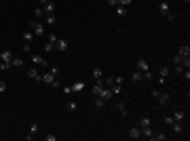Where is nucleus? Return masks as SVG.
<instances>
[{
  "instance_id": "f257e3e1",
  "label": "nucleus",
  "mask_w": 190,
  "mask_h": 141,
  "mask_svg": "<svg viewBox=\"0 0 190 141\" xmlns=\"http://www.w3.org/2000/svg\"><path fill=\"white\" fill-rule=\"evenodd\" d=\"M40 80H42L45 84H51V86H55V89H57V86H61L59 78H55V76H53L51 72H47V74H42V76H40Z\"/></svg>"
},
{
  "instance_id": "f03ea898",
  "label": "nucleus",
  "mask_w": 190,
  "mask_h": 141,
  "mask_svg": "<svg viewBox=\"0 0 190 141\" xmlns=\"http://www.w3.org/2000/svg\"><path fill=\"white\" fill-rule=\"evenodd\" d=\"M30 30L34 32V36H42L45 34V25L40 23V21H32V23H30Z\"/></svg>"
},
{
  "instance_id": "7ed1b4c3",
  "label": "nucleus",
  "mask_w": 190,
  "mask_h": 141,
  "mask_svg": "<svg viewBox=\"0 0 190 141\" xmlns=\"http://www.w3.org/2000/svg\"><path fill=\"white\" fill-rule=\"evenodd\" d=\"M169 101H171L169 93H167V91H161V93H158V97H156V103H158V106H167Z\"/></svg>"
},
{
  "instance_id": "20e7f679",
  "label": "nucleus",
  "mask_w": 190,
  "mask_h": 141,
  "mask_svg": "<svg viewBox=\"0 0 190 141\" xmlns=\"http://www.w3.org/2000/svg\"><path fill=\"white\" fill-rule=\"evenodd\" d=\"M158 11L163 13V17H167L169 21L173 19V17H171V11H169V4H167V2H161V4H158Z\"/></svg>"
},
{
  "instance_id": "39448f33",
  "label": "nucleus",
  "mask_w": 190,
  "mask_h": 141,
  "mask_svg": "<svg viewBox=\"0 0 190 141\" xmlns=\"http://www.w3.org/2000/svg\"><path fill=\"white\" fill-rule=\"evenodd\" d=\"M129 137L131 139H140V137H142V129H140L137 124H133V126L129 129Z\"/></svg>"
},
{
  "instance_id": "423d86ee",
  "label": "nucleus",
  "mask_w": 190,
  "mask_h": 141,
  "mask_svg": "<svg viewBox=\"0 0 190 141\" xmlns=\"http://www.w3.org/2000/svg\"><path fill=\"white\" fill-rule=\"evenodd\" d=\"M32 63H34V65H45V68H49L47 59L42 57V55H32Z\"/></svg>"
},
{
  "instance_id": "0eeeda50",
  "label": "nucleus",
  "mask_w": 190,
  "mask_h": 141,
  "mask_svg": "<svg viewBox=\"0 0 190 141\" xmlns=\"http://www.w3.org/2000/svg\"><path fill=\"white\" fill-rule=\"evenodd\" d=\"M135 70L148 72V70H150V68H148V61H146V59H137V63H135Z\"/></svg>"
},
{
  "instance_id": "6e6552de",
  "label": "nucleus",
  "mask_w": 190,
  "mask_h": 141,
  "mask_svg": "<svg viewBox=\"0 0 190 141\" xmlns=\"http://www.w3.org/2000/svg\"><path fill=\"white\" fill-rule=\"evenodd\" d=\"M42 11H45V15H49V13H55V2H53V0L45 2V4H42Z\"/></svg>"
},
{
  "instance_id": "1a4fd4ad",
  "label": "nucleus",
  "mask_w": 190,
  "mask_h": 141,
  "mask_svg": "<svg viewBox=\"0 0 190 141\" xmlns=\"http://www.w3.org/2000/svg\"><path fill=\"white\" fill-rule=\"evenodd\" d=\"M66 48H68V40L57 38V42H55V51H66Z\"/></svg>"
},
{
  "instance_id": "9d476101",
  "label": "nucleus",
  "mask_w": 190,
  "mask_h": 141,
  "mask_svg": "<svg viewBox=\"0 0 190 141\" xmlns=\"http://www.w3.org/2000/svg\"><path fill=\"white\" fill-rule=\"evenodd\" d=\"M11 59H13V53H11V51H2V53H0V61L11 63Z\"/></svg>"
},
{
  "instance_id": "9b49d317",
  "label": "nucleus",
  "mask_w": 190,
  "mask_h": 141,
  "mask_svg": "<svg viewBox=\"0 0 190 141\" xmlns=\"http://www.w3.org/2000/svg\"><path fill=\"white\" fill-rule=\"evenodd\" d=\"M55 21H57L55 13H49V15H45V23H47V25H55Z\"/></svg>"
},
{
  "instance_id": "f8f14e48",
  "label": "nucleus",
  "mask_w": 190,
  "mask_h": 141,
  "mask_svg": "<svg viewBox=\"0 0 190 141\" xmlns=\"http://www.w3.org/2000/svg\"><path fill=\"white\" fill-rule=\"evenodd\" d=\"M21 38H24V42H30V44H32V40H34V32H32V30H28V32L21 34Z\"/></svg>"
},
{
  "instance_id": "ddd939ff",
  "label": "nucleus",
  "mask_w": 190,
  "mask_h": 141,
  "mask_svg": "<svg viewBox=\"0 0 190 141\" xmlns=\"http://www.w3.org/2000/svg\"><path fill=\"white\" fill-rule=\"evenodd\" d=\"M101 91H104V84H101V80H97V82H95V86H93V95H95V97H99V95H101Z\"/></svg>"
},
{
  "instance_id": "4468645a",
  "label": "nucleus",
  "mask_w": 190,
  "mask_h": 141,
  "mask_svg": "<svg viewBox=\"0 0 190 141\" xmlns=\"http://www.w3.org/2000/svg\"><path fill=\"white\" fill-rule=\"evenodd\" d=\"M99 99H104V101H110V99H112V91L104 86V91H101V95H99Z\"/></svg>"
},
{
  "instance_id": "2eb2a0df",
  "label": "nucleus",
  "mask_w": 190,
  "mask_h": 141,
  "mask_svg": "<svg viewBox=\"0 0 190 141\" xmlns=\"http://www.w3.org/2000/svg\"><path fill=\"white\" fill-rule=\"evenodd\" d=\"M171 129H173V133H178V135H184V124H182V122H173Z\"/></svg>"
},
{
  "instance_id": "dca6fc26",
  "label": "nucleus",
  "mask_w": 190,
  "mask_h": 141,
  "mask_svg": "<svg viewBox=\"0 0 190 141\" xmlns=\"http://www.w3.org/2000/svg\"><path fill=\"white\" fill-rule=\"evenodd\" d=\"M184 118H186V112H184V110H178V112L173 114V120H175V122H184Z\"/></svg>"
},
{
  "instance_id": "f3484780",
  "label": "nucleus",
  "mask_w": 190,
  "mask_h": 141,
  "mask_svg": "<svg viewBox=\"0 0 190 141\" xmlns=\"http://www.w3.org/2000/svg\"><path fill=\"white\" fill-rule=\"evenodd\" d=\"M11 68H24V59L21 57H13L11 59Z\"/></svg>"
},
{
  "instance_id": "a211bd4d",
  "label": "nucleus",
  "mask_w": 190,
  "mask_h": 141,
  "mask_svg": "<svg viewBox=\"0 0 190 141\" xmlns=\"http://www.w3.org/2000/svg\"><path fill=\"white\" fill-rule=\"evenodd\" d=\"M28 76H30L32 80H40V74H38L36 68H30V70H28Z\"/></svg>"
},
{
  "instance_id": "6ab92c4d",
  "label": "nucleus",
  "mask_w": 190,
  "mask_h": 141,
  "mask_svg": "<svg viewBox=\"0 0 190 141\" xmlns=\"http://www.w3.org/2000/svg\"><path fill=\"white\" fill-rule=\"evenodd\" d=\"M131 78H133V82H142V80H144V72L135 70V72H133V76H131Z\"/></svg>"
},
{
  "instance_id": "aec40b11",
  "label": "nucleus",
  "mask_w": 190,
  "mask_h": 141,
  "mask_svg": "<svg viewBox=\"0 0 190 141\" xmlns=\"http://www.w3.org/2000/svg\"><path fill=\"white\" fill-rule=\"evenodd\" d=\"M83 89H84V82H80V80H78V82H74V84H72V93H80Z\"/></svg>"
},
{
  "instance_id": "412c9836",
  "label": "nucleus",
  "mask_w": 190,
  "mask_h": 141,
  "mask_svg": "<svg viewBox=\"0 0 190 141\" xmlns=\"http://www.w3.org/2000/svg\"><path fill=\"white\" fill-rule=\"evenodd\" d=\"M167 74H169V68H161V70H158V80H161V82H165Z\"/></svg>"
},
{
  "instance_id": "4be33fe9",
  "label": "nucleus",
  "mask_w": 190,
  "mask_h": 141,
  "mask_svg": "<svg viewBox=\"0 0 190 141\" xmlns=\"http://www.w3.org/2000/svg\"><path fill=\"white\" fill-rule=\"evenodd\" d=\"M135 124H137L140 129H144V126H150V118H140V120H137Z\"/></svg>"
},
{
  "instance_id": "5701e85b",
  "label": "nucleus",
  "mask_w": 190,
  "mask_h": 141,
  "mask_svg": "<svg viewBox=\"0 0 190 141\" xmlns=\"http://www.w3.org/2000/svg\"><path fill=\"white\" fill-rule=\"evenodd\" d=\"M142 137H146V139H152V129H150V126H144V129H142Z\"/></svg>"
},
{
  "instance_id": "b1692460",
  "label": "nucleus",
  "mask_w": 190,
  "mask_h": 141,
  "mask_svg": "<svg viewBox=\"0 0 190 141\" xmlns=\"http://www.w3.org/2000/svg\"><path fill=\"white\" fill-rule=\"evenodd\" d=\"M114 107L119 110L123 116H127V107H125V103H123V101H116V106H114Z\"/></svg>"
},
{
  "instance_id": "393cba45",
  "label": "nucleus",
  "mask_w": 190,
  "mask_h": 141,
  "mask_svg": "<svg viewBox=\"0 0 190 141\" xmlns=\"http://www.w3.org/2000/svg\"><path fill=\"white\" fill-rule=\"evenodd\" d=\"M114 9H116V13H119L120 17H127V13H129V11H127V6H120V4H116Z\"/></svg>"
},
{
  "instance_id": "a878e982",
  "label": "nucleus",
  "mask_w": 190,
  "mask_h": 141,
  "mask_svg": "<svg viewBox=\"0 0 190 141\" xmlns=\"http://www.w3.org/2000/svg\"><path fill=\"white\" fill-rule=\"evenodd\" d=\"M178 55H182V57H190V48L188 47H179Z\"/></svg>"
},
{
  "instance_id": "bb28decb",
  "label": "nucleus",
  "mask_w": 190,
  "mask_h": 141,
  "mask_svg": "<svg viewBox=\"0 0 190 141\" xmlns=\"http://www.w3.org/2000/svg\"><path fill=\"white\" fill-rule=\"evenodd\" d=\"M165 139H167L165 133H156V135H152V139H150V141H165Z\"/></svg>"
},
{
  "instance_id": "cd10ccee",
  "label": "nucleus",
  "mask_w": 190,
  "mask_h": 141,
  "mask_svg": "<svg viewBox=\"0 0 190 141\" xmlns=\"http://www.w3.org/2000/svg\"><path fill=\"white\" fill-rule=\"evenodd\" d=\"M110 91H112V95H119L120 91H123V86H120V84H116V82H114V84H112V86H110Z\"/></svg>"
},
{
  "instance_id": "c85d7f7f",
  "label": "nucleus",
  "mask_w": 190,
  "mask_h": 141,
  "mask_svg": "<svg viewBox=\"0 0 190 141\" xmlns=\"http://www.w3.org/2000/svg\"><path fill=\"white\" fill-rule=\"evenodd\" d=\"M55 51V42H47L45 44V53H53Z\"/></svg>"
},
{
  "instance_id": "c756f323",
  "label": "nucleus",
  "mask_w": 190,
  "mask_h": 141,
  "mask_svg": "<svg viewBox=\"0 0 190 141\" xmlns=\"http://www.w3.org/2000/svg\"><path fill=\"white\" fill-rule=\"evenodd\" d=\"M93 78L95 80H101V70L99 68H93Z\"/></svg>"
},
{
  "instance_id": "7c9ffc66",
  "label": "nucleus",
  "mask_w": 190,
  "mask_h": 141,
  "mask_svg": "<svg viewBox=\"0 0 190 141\" xmlns=\"http://www.w3.org/2000/svg\"><path fill=\"white\" fill-rule=\"evenodd\" d=\"M38 131H40V126H38V124H32V126H30V135H38Z\"/></svg>"
},
{
  "instance_id": "2f4dec72",
  "label": "nucleus",
  "mask_w": 190,
  "mask_h": 141,
  "mask_svg": "<svg viewBox=\"0 0 190 141\" xmlns=\"http://www.w3.org/2000/svg\"><path fill=\"white\" fill-rule=\"evenodd\" d=\"M173 122H175V120H173V116H167L165 120H163V124H165V126H171Z\"/></svg>"
},
{
  "instance_id": "473e14b6",
  "label": "nucleus",
  "mask_w": 190,
  "mask_h": 141,
  "mask_svg": "<svg viewBox=\"0 0 190 141\" xmlns=\"http://www.w3.org/2000/svg\"><path fill=\"white\" fill-rule=\"evenodd\" d=\"M34 17H45V11H42V6L34 9Z\"/></svg>"
},
{
  "instance_id": "72a5a7b5",
  "label": "nucleus",
  "mask_w": 190,
  "mask_h": 141,
  "mask_svg": "<svg viewBox=\"0 0 190 141\" xmlns=\"http://www.w3.org/2000/svg\"><path fill=\"white\" fill-rule=\"evenodd\" d=\"M68 110H70V112H76V110H78V103H76V101H70V103H68Z\"/></svg>"
},
{
  "instance_id": "f704fd0d",
  "label": "nucleus",
  "mask_w": 190,
  "mask_h": 141,
  "mask_svg": "<svg viewBox=\"0 0 190 141\" xmlns=\"http://www.w3.org/2000/svg\"><path fill=\"white\" fill-rule=\"evenodd\" d=\"M11 70V63H4V61H0V72H6Z\"/></svg>"
},
{
  "instance_id": "c9c22d12",
  "label": "nucleus",
  "mask_w": 190,
  "mask_h": 141,
  "mask_svg": "<svg viewBox=\"0 0 190 141\" xmlns=\"http://www.w3.org/2000/svg\"><path fill=\"white\" fill-rule=\"evenodd\" d=\"M49 72H51L55 78H59V68H55V65H53V68H49Z\"/></svg>"
},
{
  "instance_id": "e433bc0d",
  "label": "nucleus",
  "mask_w": 190,
  "mask_h": 141,
  "mask_svg": "<svg viewBox=\"0 0 190 141\" xmlns=\"http://www.w3.org/2000/svg\"><path fill=\"white\" fill-rule=\"evenodd\" d=\"M104 82L108 84V86H112V84H114V76H108L106 80H104Z\"/></svg>"
},
{
  "instance_id": "4c0bfd02",
  "label": "nucleus",
  "mask_w": 190,
  "mask_h": 141,
  "mask_svg": "<svg viewBox=\"0 0 190 141\" xmlns=\"http://www.w3.org/2000/svg\"><path fill=\"white\" fill-rule=\"evenodd\" d=\"M95 106H97V107H104V106H106V101H104V99H99V97H97V101H95Z\"/></svg>"
},
{
  "instance_id": "58836bf2",
  "label": "nucleus",
  "mask_w": 190,
  "mask_h": 141,
  "mask_svg": "<svg viewBox=\"0 0 190 141\" xmlns=\"http://www.w3.org/2000/svg\"><path fill=\"white\" fill-rule=\"evenodd\" d=\"M131 2H133V0H119V4H120V6H129Z\"/></svg>"
},
{
  "instance_id": "ea45409f",
  "label": "nucleus",
  "mask_w": 190,
  "mask_h": 141,
  "mask_svg": "<svg viewBox=\"0 0 190 141\" xmlns=\"http://www.w3.org/2000/svg\"><path fill=\"white\" fill-rule=\"evenodd\" d=\"M173 72H175V74H179V76H182V72H184V68H182V65H175V68H173Z\"/></svg>"
},
{
  "instance_id": "a19ab883",
  "label": "nucleus",
  "mask_w": 190,
  "mask_h": 141,
  "mask_svg": "<svg viewBox=\"0 0 190 141\" xmlns=\"http://www.w3.org/2000/svg\"><path fill=\"white\" fill-rule=\"evenodd\" d=\"M158 93H161L158 89H152V91H150V95H152V99H156V97H158Z\"/></svg>"
},
{
  "instance_id": "79ce46f5",
  "label": "nucleus",
  "mask_w": 190,
  "mask_h": 141,
  "mask_svg": "<svg viewBox=\"0 0 190 141\" xmlns=\"http://www.w3.org/2000/svg\"><path fill=\"white\" fill-rule=\"evenodd\" d=\"M49 42H57V34H49Z\"/></svg>"
},
{
  "instance_id": "37998d69",
  "label": "nucleus",
  "mask_w": 190,
  "mask_h": 141,
  "mask_svg": "<svg viewBox=\"0 0 190 141\" xmlns=\"http://www.w3.org/2000/svg\"><path fill=\"white\" fill-rule=\"evenodd\" d=\"M144 80H152V74H150V72H144Z\"/></svg>"
},
{
  "instance_id": "c03bdc74",
  "label": "nucleus",
  "mask_w": 190,
  "mask_h": 141,
  "mask_svg": "<svg viewBox=\"0 0 190 141\" xmlns=\"http://www.w3.org/2000/svg\"><path fill=\"white\" fill-rule=\"evenodd\" d=\"M4 91H6V82H2V80H0V93H4Z\"/></svg>"
},
{
  "instance_id": "a18cd8bd",
  "label": "nucleus",
  "mask_w": 190,
  "mask_h": 141,
  "mask_svg": "<svg viewBox=\"0 0 190 141\" xmlns=\"http://www.w3.org/2000/svg\"><path fill=\"white\" fill-rule=\"evenodd\" d=\"M24 51L28 53V51H32V47H30V42H24Z\"/></svg>"
},
{
  "instance_id": "49530a36",
  "label": "nucleus",
  "mask_w": 190,
  "mask_h": 141,
  "mask_svg": "<svg viewBox=\"0 0 190 141\" xmlns=\"http://www.w3.org/2000/svg\"><path fill=\"white\" fill-rule=\"evenodd\" d=\"M108 4H110V6H116V4H119V0H108Z\"/></svg>"
},
{
  "instance_id": "de8ad7c7",
  "label": "nucleus",
  "mask_w": 190,
  "mask_h": 141,
  "mask_svg": "<svg viewBox=\"0 0 190 141\" xmlns=\"http://www.w3.org/2000/svg\"><path fill=\"white\" fill-rule=\"evenodd\" d=\"M38 2H40V4H45V2H49V0H38Z\"/></svg>"
},
{
  "instance_id": "09e8293b",
  "label": "nucleus",
  "mask_w": 190,
  "mask_h": 141,
  "mask_svg": "<svg viewBox=\"0 0 190 141\" xmlns=\"http://www.w3.org/2000/svg\"><path fill=\"white\" fill-rule=\"evenodd\" d=\"M184 2H186V4H188V2H190V0H184Z\"/></svg>"
}]
</instances>
